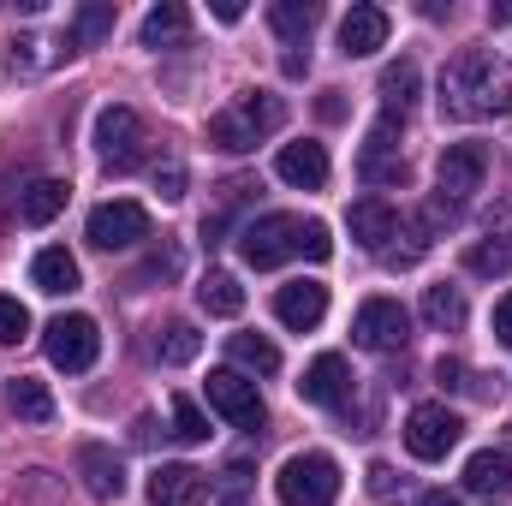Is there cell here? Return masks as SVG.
Returning a JSON list of instances; mask_svg holds the SVG:
<instances>
[{
	"mask_svg": "<svg viewBox=\"0 0 512 506\" xmlns=\"http://www.w3.org/2000/svg\"><path fill=\"white\" fill-rule=\"evenodd\" d=\"M441 114L447 120H495L512 114V66L489 48H471L447 60L441 72Z\"/></svg>",
	"mask_w": 512,
	"mask_h": 506,
	"instance_id": "obj_1",
	"label": "cell"
},
{
	"mask_svg": "<svg viewBox=\"0 0 512 506\" xmlns=\"http://www.w3.org/2000/svg\"><path fill=\"white\" fill-rule=\"evenodd\" d=\"M280 126H286V102L268 96V90H245V96H233V102L209 120V143L227 149V155H245L262 137H274Z\"/></svg>",
	"mask_w": 512,
	"mask_h": 506,
	"instance_id": "obj_2",
	"label": "cell"
},
{
	"mask_svg": "<svg viewBox=\"0 0 512 506\" xmlns=\"http://www.w3.org/2000/svg\"><path fill=\"white\" fill-rule=\"evenodd\" d=\"M280 506H334L340 501V465L328 453H292L274 477Z\"/></svg>",
	"mask_w": 512,
	"mask_h": 506,
	"instance_id": "obj_3",
	"label": "cell"
},
{
	"mask_svg": "<svg viewBox=\"0 0 512 506\" xmlns=\"http://www.w3.org/2000/svg\"><path fill=\"white\" fill-rule=\"evenodd\" d=\"M42 352H48L54 370L84 376V370L96 364V352H102V328H96L90 316H54L48 334H42Z\"/></svg>",
	"mask_w": 512,
	"mask_h": 506,
	"instance_id": "obj_4",
	"label": "cell"
},
{
	"mask_svg": "<svg viewBox=\"0 0 512 506\" xmlns=\"http://www.w3.org/2000/svg\"><path fill=\"white\" fill-rule=\"evenodd\" d=\"M143 149H149V131H143V120L131 108L114 102V108L96 114V155H102V167L131 173V167H143Z\"/></svg>",
	"mask_w": 512,
	"mask_h": 506,
	"instance_id": "obj_5",
	"label": "cell"
},
{
	"mask_svg": "<svg viewBox=\"0 0 512 506\" xmlns=\"http://www.w3.org/2000/svg\"><path fill=\"white\" fill-rule=\"evenodd\" d=\"M483 173H489V149L483 143H447V155L435 161V197L447 209H465L477 191H483Z\"/></svg>",
	"mask_w": 512,
	"mask_h": 506,
	"instance_id": "obj_6",
	"label": "cell"
},
{
	"mask_svg": "<svg viewBox=\"0 0 512 506\" xmlns=\"http://www.w3.org/2000/svg\"><path fill=\"white\" fill-rule=\"evenodd\" d=\"M352 340H358L364 352H399V346L411 340L405 304H399V298H364L358 316H352Z\"/></svg>",
	"mask_w": 512,
	"mask_h": 506,
	"instance_id": "obj_7",
	"label": "cell"
},
{
	"mask_svg": "<svg viewBox=\"0 0 512 506\" xmlns=\"http://www.w3.org/2000/svg\"><path fill=\"white\" fill-rule=\"evenodd\" d=\"M459 435H465V423H459L447 405H417V411L405 417V447H411V459H423V465L447 459V453L459 447Z\"/></svg>",
	"mask_w": 512,
	"mask_h": 506,
	"instance_id": "obj_8",
	"label": "cell"
},
{
	"mask_svg": "<svg viewBox=\"0 0 512 506\" xmlns=\"http://www.w3.org/2000/svg\"><path fill=\"white\" fill-rule=\"evenodd\" d=\"M298 233H304L298 215H262V221H251V227L239 233V256H245L251 268H274V262L298 256Z\"/></svg>",
	"mask_w": 512,
	"mask_h": 506,
	"instance_id": "obj_9",
	"label": "cell"
},
{
	"mask_svg": "<svg viewBox=\"0 0 512 506\" xmlns=\"http://www.w3.org/2000/svg\"><path fill=\"white\" fill-rule=\"evenodd\" d=\"M149 239V209L143 203H102L96 215H90V245L96 251H131V245H143Z\"/></svg>",
	"mask_w": 512,
	"mask_h": 506,
	"instance_id": "obj_10",
	"label": "cell"
},
{
	"mask_svg": "<svg viewBox=\"0 0 512 506\" xmlns=\"http://www.w3.org/2000/svg\"><path fill=\"white\" fill-rule=\"evenodd\" d=\"M358 179L364 185H405V155H399V120L382 114L370 137H364V155H358Z\"/></svg>",
	"mask_w": 512,
	"mask_h": 506,
	"instance_id": "obj_11",
	"label": "cell"
},
{
	"mask_svg": "<svg viewBox=\"0 0 512 506\" xmlns=\"http://www.w3.org/2000/svg\"><path fill=\"white\" fill-rule=\"evenodd\" d=\"M209 405H215L233 429H262V393H256V381H245L239 370H215V376H209Z\"/></svg>",
	"mask_w": 512,
	"mask_h": 506,
	"instance_id": "obj_12",
	"label": "cell"
},
{
	"mask_svg": "<svg viewBox=\"0 0 512 506\" xmlns=\"http://www.w3.org/2000/svg\"><path fill=\"white\" fill-rule=\"evenodd\" d=\"M274 316L292 328V334H310L322 316H328V286L322 280H286L274 292Z\"/></svg>",
	"mask_w": 512,
	"mask_h": 506,
	"instance_id": "obj_13",
	"label": "cell"
},
{
	"mask_svg": "<svg viewBox=\"0 0 512 506\" xmlns=\"http://www.w3.org/2000/svg\"><path fill=\"white\" fill-rule=\"evenodd\" d=\"M209 501V471L197 465H161L149 477V506H203Z\"/></svg>",
	"mask_w": 512,
	"mask_h": 506,
	"instance_id": "obj_14",
	"label": "cell"
},
{
	"mask_svg": "<svg viewBox=\"0 0 512 506\" xmlns=\"http://www.w3.org/2000/svg\"><path fill=\"white\" fill-rule=\"evenodd\" d=\"M78 477H84V489H90L96 501H120V495H126V465H120L114 447H102V441H84V447H78Z\"/></svg>",
	"mask_w": 512,
	"mask_h": 506,
	"instance_id": "obj_15",
	"label": "cell"
},
{
	"mask_svg": "<svg viewBox=\"0 0 512 506\" xmlns=\"http://www.w3.org/2000/svg\"><path fill=\"white\" fill-rule=\"evenodd\" d=\"M346 393H352V370H346L340 352H322L304 370V381H298V399L304 405H346Z\"/></svg>",
	"mask_w": 512,
	"mask_h": 506,
	"instance_id": "obj_16",
	"label": "cell"
},
{
	"mask_svg": "<svg viewBox=\"0 0 512 506\" xmlns=\"http://www.w3.org/2000/svg\"><path fill=\"white\" fill-rule=\"evenodd\" d=\"M387 30H393V18H387L382 6H352L346 24H340V54H346V60L376 54V48L387 42Z\"/></svg>",
	"mask_w": 512,
	"mask_h": 506,
	"instance_id": "obj_17",
	"label": "cell"
},
{
	"mask_svg": "<svg viewBox=\"0 0 512 506\" xmlns=\"http://www.w3.org/2000/svg\"><path fill=\"white\" fill-rule=\"evenodd\" d=\"M274 173H280L286 185H298V191H322V185H328V149H322V143H286V149L274 155Z\"/></svg>",
	"mask_w": 512,
	"mask_h": 506,
	"instance_id": "obj_18",
	"label": "cell"
},
{
	"mask_svg": "<svg viewBox=\"0 0 512 506\" xmlns=\"http://www.w3.org/2000/svg\"><path fill=\"white\" fill-rule=\"evenodd\" d=\"M346 227H352V239L364 251H387V239L399 233V215H393V203H382V197H358L346 209Z\"/></svg>",
	"mask_w": 512,
	"mask_h": 506,
	"instance_id": "obj_19",
	"label": "cell"
},
{
	"mask_svg": "<svg viewBox=\"0 0 512 506\" xmlns=\"http://www.w3.org/2000/svg\"><path fill=\"white\" fill-rule=\"evenodd\" d=\"M108 36H114V0H90V6H78V18H72V30H66V54L102 48Z\"/></svg>",
	"mask_w": 512,
	"mask_h": 506,
	"instance_id": "obj_20",
	"label": "cell"
},
{
	"mask_svg": "<svg viewBox=\"0 0 512 506\" xmlns=\"http://www.w3.org/2000/svg\"><path fill=\"white\" fill-rule=\"evenodd\" d=\"M185 30H191V12H185L179 0H161V6H149V18L137 24V42L161 54L167 42H185Z\"/></svg>",
	"mask_w": 512,
	"mask_h": 506,
	"instance_id": "obj_21",
	"label": "cell"
},
{
	"mask_svg": "<svg viewBox=\"0 0 512 506\" xmlns=\"http://www.w3.org/2000/svg\"><path fill=\"white\" fill-rule=\"evenodd\" d=\"M30 280H36V292L66 298V292H78V262H72V251L48 245V251H36V262H30Z\"/></svg>",
	"mask_w": 512,
	"mask_h": 506,
	"instance_id": "obj_22",
	"label": "cell"
},
{
	"mask_svg": "<svg viewBox=\"0 0 512 506\" xmlns=\"http://www.w3.org/2000/svg\"><path fill=\"white\" fill-rule=\"evenodd\" d=\"M66 179H36V185H24V197H18V221L24 227H48L60 209H66Z\"/></svg>",
	"mask_w": 512,
	"mask_h": 506,
	"instance_id": "obj_23",
	"label": "cell"
},
{
	"mask_svg": "<svg viewBox=\"0 0 512 506\" xmlns=\"http://www.w3.org/2000/svg\"><path fill=\"white\" fill-rule=\"evenodd\" d=\"M465 489L471 495H512V459L507 453H471L465 459Z\"/></svg>",
	"mask_w": 512,
	"mask_h": 506,
	"instance_id": "obj_24",
	"label": "cell"
},
{
	"mask_svg": "<svg viewBox=\"0 0 512 506\" xmlns=\"http://www.w3.org/2000/svg\"><path fill=\"white\" fill-rule=\"evenodd\" d=\"M197 304H203L209 316H239V310H245V286H239L227 268H209L203 286H197Z\"/></svg>",
	"mask_w": 512,
	"mask_h": 506,
	"instance_id": "obj_25",
	"label": "cell"
},
{
	"mask_svg": "<svg viewBox=\"0 0 512 506\" xmlns=\"http://www.w3.org/2000/svg\"><path fill=\"white\" fill-rule=\"evenodd\" d=\"M417 90H423V72H417V60H393L382 72V102L387 114H405L411 102H417Z\"/></svg>",
	"mask_w": 512,
	"mask_h": 506,
	"instance_id": "obj_26",
	"label": "cell"
},
{
	"mask_svg": "<svg viewBox=\"0 0 512 506\" xmlns=\"http://www.w3.org/2000/svg\"><path fill=\"white\" fill-rule=\"evenodd\" d=\"M316 18H322V12H316L310 0H274V6H268V24H274L280 42H304V36L316 30Z\"/></svg>",
	"mask_w": 512,
	"mask_h": 506,
	"instance_id": "obj_27",
	"label": "cell"
},
{
	"mask_svg": "<svg viewBox=\"0 0 512 506\" xmlns=\"http://www.w3.org/2000/svg\"><path fill=\"white\" fill-rule=\"evenodd\" d=\"M6 399H12V417H24V423H54V393H48L42 381L18 376L6 387Z\"/></svg>",
	"mask_w": 512,
	"mask_h": 506,
	"instance_id": "obj_28",
	"label": "cell"
},
{
	"mask_svg": "<svg viewBox=\"0 0 512 506\" xmlns=\"http://www.w3.org/2000/svg\"><path fill=\"white\" fill-rule=\"evenodd\" d=\"M423 322L441 328V334L447 328H465V292L459 286H429L423 292Z\"/></svg>",
	"mask_w": 512,
	"mask_h": 506,
	"instance_id": "obj_29",
	"label": "cell"
},
{
	"mask_svg": "<svg viewBox=\"0 0 512 506\" xmlns=\"http://www.w3.org/2000/svg\"><path fill=\"white\" fill-rule=\"evenodd\" d=\"M197 352H203V334H197L191 322H167V328L155 334V358H161V364H173V370H179V364H191Z\"/></svg>",
	"mask_w": 512,
	"mask_h": 506,
	"instance_id": "obj_30",
	"label": "cell"
},
{
	"mask_svg": "<svg viewBox=\"0 0 512 506\" xmlns=\"http://www.w3.org/2000/svg\"><path fill=\"white\" fill-rule=\"evenodd\" d=\"M227 358L245 364V370H256V376H274V370H280V352H274V340H262V334H227Z\"/></svg>",
	"mask_w": 512,
	"mask_h": 506,
	"instance_id": "obj_31",
	"label": "cell"
},
{
	"mask_svg": "<svg viewBox=\"0 0 512 506\" xmlns=\"http://www.w3.org/2000/svg\"><path fill=\"white\" fill-rule=\"evenodd\" d=\"M465 268H471V274H483V280H495V274H512V233L477 239V245L465 251Z\"/></svg>",
	"mask_w": 512,
	"mask_h": 506,
	"instance_id": "obj_32",
	"label": "cell"
},
{
	"mask_svg": "<svg viewBox=\"0 0 512 506\" xmlns=\"http://www.w3.org/2000/svg\"><path fill=\"white\" fill-rule=\"evenodd\" d=\"M173 435H179L185 447L209 441V417H203V411H197V399H185V393H173Z\"/></svg>",
	"mask_w": 512,
	"mask_h": 506,
	"instance_id": "obj_33",
	"label": "cell"
},
{
	"mask_svg": "<svg viewBox=\"0 0 512 506\" xmlns=\"http://www.w3.org/2000/svg\"><path fill=\"white\" fill-rule=\"evenodd\" d=\"M24 334H30V310H24L18 298L0 292V346H18Z\"/></svg>",
	"mask_w": 512,
	"mask_h": 506,
	"instance_id": "obj_34",
	"label": "cell"
},
{
	"mask_svg": "<svg viewBox=\"0 0 512 506\" xmlns=\"http://www.w3.org/2000/svg\"><path fill=\"white\" fill-rule=\"evenodd\" d=\"M364 489H370V495H376V501H393V495H399V489H405V477H399V471H393V465H387V459H376V465H370V471H364Z\"/></svg>",
	"mask_w": 512,
	"mask_h": 506,
	"instance_id": "obj_35",
	"label": "cell"
},
{
	"mask_svg": "<svg viewBox=\"0 0 512 506\" xmlns=\"http://www.w3.org/2000/svg\"><path fill=\"white\" fill-rule=\"evenodd\" d=\"M298 256H310V262H328V256H334V239H328L322 221H304V233H298Z\"/></svg>",
	"mask_w": 512,
	"mask_h": 506,
	"instance_id": "obj_36",
	"label": "cell"
},
{
	"mask_svg": "<svg viewBox=\"0 0 512 506\" xmlns=\"http://www.w3.org/2000/svg\"><path fill=\"white\" fill-rule=\"evenodd\" d=\"M167 274H179V251H173V245H161V251L137 268V280H167Z\"/></svg>",
	"mask_w": 512,
	"mask_h": 506,
	"instance_id": "obj_37",
	"label": "cell"
},
{
	"mask_svg": "<svg viewBox=\"0 0 512 506\" xmlns=\"http://www.w3.org/2000/svg\"><path fill=\"white\" fill-rule=\"evenodd\" d=\"M155 191H161L167 203H179V197H185V167H179V161H167V167H155Z\"/></svg>",
	"mask_w": 512,
	"mask_h": 506,
	"instance_id": "obj_38",
	"label": "cell"
},
{
	"mask_svg": "<svg viewBox=\"0 0 512 506\" xmlns=\"http://www.w3.org/2000/svg\"><path fill=\"white\" fill-rule=\"evenodd\" d=\"M435 381H441V387H471V381H465V364H459V358H441V364H435Z\"/></svg>",
	"mask_w": 512,
	"mask_h": 506,
	"instance_id": "obj_39",
	"label": "cell"
},
{
	"mask_svg": "<svg viewBox=\"0 0 512 506\" xmlns=\"http://www.w3.org/2000/svg\"><path fill=\"white\" fill-rule=\"evenodd\" d=\"M495 334H501V346H512V292L495 304Z\"/></svg>",
	"mask_w": 512,
	"mask_h": 506,
	"instance_id": "obj_40",
	"label": "cell"
},
{
	"mask_svg": "<svg viewBox=\"0 0 512 506\" xmlns=\"http://www.w3.org/2000/svg\"><path fill=\"white\" fill-rule=\"evenodd\" d=\"M316 114H322V120H346V102H340V90H328V96L316 102Z\"/></svg>",
	"mask_w": 512,
	"mask_h": 506,
	"instance_id": "obj_41",
	"label": "cell"
},
{
	"mask_svg": "<svg viewBox=\"0 0 512 506\" xmlns=\"http://www.w3.org/2000/svg\"><path fill=\"white\" fill-rule=\"evenodd\" d=\"M215 18H221V24H239V18H245V6H239V0H215Z\"/></svg>",
	"mask_w": 512,
	"mask_h": 506,
	"instance_id": "obj_42",
	"label": "cell"
},
{
	"mask_svg": "<svg viewBox=\"0 0 512 506\" xmlns=\"http://www.w3.org/2000/svg\"><path fill=\"white\" fill-rule=\"evenodd\" d=\"M423 506H465V501H459V495H447V489H429V495H423Z\"/></svg>",
	"mask_w": 512,
	"mask_h": 506,
	"instance_id": "obj_43",
	"label": "cell"
},
{
	"mask_svg": "<svg viewBox=\"0 0 512 506\" xmlns=\"http://www.w3.org/2000/svg\"><path fill=\"white\" fill-rule=\"evenodd\" d=\"M221 506H256V501H245V495H227V501H221Z\"/></svg>",
	"mask_w": 512,
	"mask_h": 506,
	"instance_id": "obj_44",
	"label": "cell"
}]
</instances>
